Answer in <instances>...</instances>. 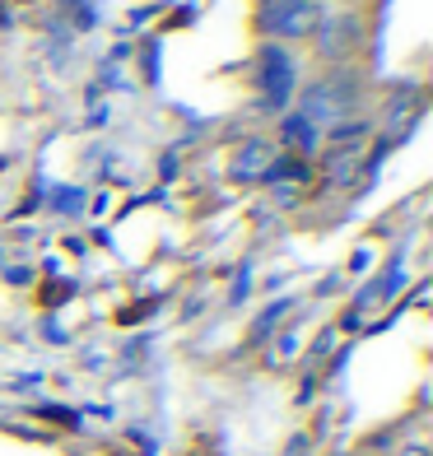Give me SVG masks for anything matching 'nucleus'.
Masks as SVG:
<instances>
[{
	"instance_id": "obj_4",
	"label": "nucleus",
	"mask_w": 433,
	"mask_h": 456,
	"mask_svg": "<svg viewBox=\"0 0 433 456\" xmlns=\"http://www.w3.org/2000/svg\"><path fill=\"white\" fill-rule=\"evenodd\" d=\"M355 43H359V19H355V14L322 19V47L331 52V56H345Z\"/></svg>"
},
{
	"instance_id": "obj_2",
	"label": "nucleus",
	"mask_w": 433,
	"mask_h": 456,
	"mask_svg": "<svg viewBox=\"0 0 433 456\" xmlns=\"http://www.w3.org/2000/svg\"><path fill=\"white\" fill-rule=\"evenodd\" d=\"M355 102H359V79L340 75V79H326V85L307 89L303 117H307V121H317V117H322V121H326V117H345Z\"/></svg>"
},
{
	"instance_id": "obj_7",
	"label": "nucleus",
	"mask_w": 433,
	"mask_h": 456,
	"mask_svg": "<svg viewBox=\"0 0 433 456\" xmlns=\"http://www.w3.org/2000/svg\"><path fill=\"white\" fill-rule=\"evenodd\" d=\"M364 135H368L364 121H359V126H355V121H345V126H336V131H331V140H336V144H355V140H364Z\"/></svg>"
},
{
	"instance_id": "obj_5",
	"label": "nucleus",
	"mask_w": 433,
	"mask_h": 456,
	"mask_svg": "<svg viewBox=\"0 0 433 456\" xmlns=\"http://www.w3.org/2000/svg\"><path fill=\"white\" fill-rule=\"evenodd\" d=\"M266 163H271V150H266L261 140H252L247 150H238V159H233V177H261V173H266Z\"/></svg>"
},
{
	"instance_id": "obj_6",
	"label": "nucleus",
	"mask_w": 433,
	"mask_h": 456,
	"mask_svg": "<svg viewBox=\"0 0 433 456\" xmlns=\"http://www.w3.org/2000/svg\"><path fill=\"white\" fill-rule=\"evenodd\" d=\"M284 140L294 144V150H313V144L322 140V135H317V121H307L303 112L284 117Z\"/></svg>"
},
{
	"instance_id": "obj_3",
	"label": "nucleus",
	"mask_w": 433,
	"mask_h": 456,
	"mask_svg": "<svg viewBox=\"0 0 433 456\" xmlns=\"http://www.w3.org/2000/svg\"><path fill=\"white\" fill-rule=\"evenodd\" d=\"M257 85H261V94H266L271 108H280V102L289 98V89H294V61H289L284 47H261V56H257Z\"/></svg>"
},
{
	"instance_id": "obj_1",
	"label": "nucleus",
	"mask_w": 433,
	"mask_h": 456,
	"mask_svg": "<svg viewBox=\"0 0 433 456\" xmlns=\"http://www.w3.org/2000/svg\"><path fill=\"white\" fill-rule=\"evenodd\" d=\"M322 24V5L317 0H280V5H266L261 10V28L271 33V37H307V33H317Z\"/></svg>"
}]
</instances>
